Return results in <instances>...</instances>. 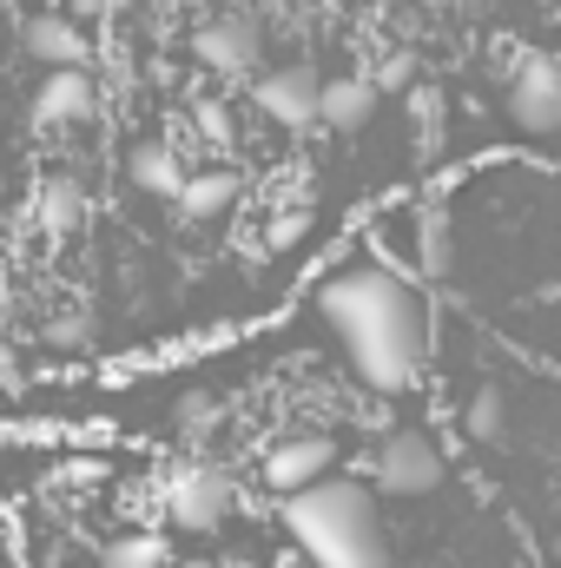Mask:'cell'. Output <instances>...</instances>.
Returning <instances> with one entry per match:
<instances>
[{
	"mask_svg": "<svg viewBox=\"0 0 561 568\" xmlns=\"http://www.w3.org/2000/svg\"><path fill=\"white\" fill-rule=\"evenodd\" d=\"M502 113L529 140H549L561 126V73L549 53H516V67L502 73Z\"/></svg>",
	"mask_w": 561,
	"mask_h": 568,
	"instance_id": "4",
	"label": "cell"
},
{
	"mask_svg": "<svg viewBox=\"0 0 561 568\" xmlns=\"http://www.w3.org/2000/svg\"><path fill=\"white\" fill-rule=\"evenodd\" d=\"M364 80L377 87V100H384V93H410V87H417V53H410V47H397V53H390L377 73H364Z\"/></svg>",
	"mask_w": 561,
	"mask_h": 568,
	"instance_id": "17",
	"label": "cell"
},
{
	"mask_svg": "<svg viewBox=\"0 0 561 568\" xmlns=\"http://www.w3.org/2000/svg\"><path fill=\"white\" fill-rule=\"evenodd\" d=\"M27 53L33 60H47V67H86V33L67 20V13H33L27 20Z\"/></svg>",
	"mask_w": 561,
	"mask_h": 568,
	"instance_id": "11",
	"label": "cell"
},
{
	"mask_svg": "<svg viewBox=\"0 0 561 568\" xmlns=\"http://www.w3.org/2000/svg\"><path fill=\"white\" fill-rule=\"evenodd\" d=\"M133 179H140V192H159V199H172L178 185H185V165H178V152L159 140H145L133 152Z\"/></svg>",
	"mask_w": 561,
	"mask_h": 568,
	"instance_id": "13",
	"label": "cell"
},
{
	"mask_svg": "<svg viewBox=\"0 0 561 568\" xmlns=\"http://www.w3.org/2000/svg\"><path fill=\"white\" fill-rule=\"evenodd\" d=\"M13 384H20V357L0 344V390H13Z\"/></svg>",
	"mask_w": 561,
	"mask_h": 568,
	"instance_id": "22",
	"label": "cell"
},
{
	"mask_svg": "<svg viewBox=\"0 0 561 568\" xmlns=\"http://www.w3.org/2000/svg\"><path fill=\"white\" fill-rule=\"evenodd\" d=\"M178 424H185V436H212V429H218V404H212V397H185Z\"/></svg>",
	"mask_w": 561,
	"mask_h": 568,
	"instance_id": "21",
	"label": "cell"
},
{
	"mask_svg": "<svg viewBox=\"0 0 561 568\" xmlns=\"http://www.w3.org/2000/svg\"><path fill=\"white\" fill-rule=\"evenodd\" d=\"M304 239H310V205H290V212H278V219H272V232H265V252H297V245H304Z\"/></svg>",
	"mask_w": 561,
	"mask_h": 568,
	"instance_id": "18",
	"label": "cell"
},
{
	"mask_svg": "<svg viewBox=\"0 0 561 568\" xmlns=\"http://www.w3.org/2000/svg\"><path fill=\"white\" fill-rule=\"evenodd\" d=\"M192 126H198V133H205V140H232V106H218V100H198V106H192Z\"/></svg>",
	"mask_w": 561,
	"mask_h": 568,
	"instance_id": "19",
	"label": "cell"
},
{
	"mask_svg": "<svg viewBox=\"0 0 561 568\" xmlns=\"http://www.w3.org/2000/svg\"><path fill=\"white\" fill-rule=\"evenodd\" d=\"M377 87L364 80V73H344V80H317V126H330V133H364L370 120H377Z\"/></svg>",
	"mask_w": 561,
	"mask_h": 568,
	"instance_id": "10",
	"label": "cell"
},
{
	"mask_svg": "<svg viewBox=\"0 0 561 568\" xmlns=\"http://www.w3.org/2000/svg\"><path fill=\"white\" fill-rule=\"evenodd\" d=\"M192 53H198L212 73H232V80H245V73H258L265 33H258V20H245V13H225V20H205V27L192 33Z\"/></svg>",
	"mask_w": 561,
	"mask_h": 568,
	"instance_id": "6",
	"label": "cell"
},
{
	"mask_svg": "<svg viewBox=\"0 0 561 568\" xmlns=\"http://www.w3.org/2000/svg\"><path fill=\"white\" fill-rule=\"evenodd\" d=\"M442 476H449V463H442V449L422 429H384V443L370 449V483L384 496L417 503V496H436L442 489Z\"/></svg>",
	"mask_w": 561,
	"mask_h": 568,
	"instance_id": "3",
	"label": "cell"
},
{
	"mask_svg": "<svg viewBox=\"0 0 561 568\" xmlns=\"http://www.w3.org/2000/svg\"><path fill=\"white\" fill-rule=\"evenodd\" d=\"M337 469V443L330 436H284L278 449L265 456V489L272 496H297L310 483H324Z\"/></svg>",
	"mask_w": 561,
	"mask_h": 568,
	"instance_id": "7",
	"label": "cell"
},
{
	"mask_svg": "<svg viewBox=\"0 0 561 568\" xmlns=\"http://www.w3.org/2000/svg\"><path fill=\"white\" fill-rule=\"evenodd\" d=\"M178 568H218V562H205V556H192V562H178Z\"/></svg>",
	"mask_w": 561,
	"mask_h": 568,
	"instance_id": "24",
	"label": "cell"
},
{
	"mask_svg": "<svg viewBox=\"0 0 561 568\" xmlns=\"http://www.w3.org/2000/svg\"><path fill=\"white\" fill-rule=\"evenodd\" d=\"M86 337H93V317H86V311H73V317H53V324H47V344H60V351L86 344Z\"/></svg>",
	"mask_w": 561,
	"mask_h": 568,
	"instance_id": "20",
	"label": "cell"
},
{
	"mask_svg": "<svg viewBox=\"0 0 561 568\" xmlns=\"http://www.w3.org/2000/svg\"><path fill=\"white\" fill-rule=\"evenodd\" d=\"M317 311H324L330 337L344 344V357H350V371H357V384L370 397H410L422 384L429 304H422V291L410 278H397L377 258L337 265L317 291Z\"/></svg>",
	"mask_w": 561,
	"mask_h": 568,
	"instance_id": "1",
	"label": "cell"
},
{
	"mask_svg": "<svg viewBox=\"0 0 561 568\" xmlns=\"http://www.w3.org/2000/svg\"><path fill=\"white\" fill-rule=\"evenodd\" d=\"M73 7H80V13H86V20H100V13H113V7H120V0H73Z\"/></svg>",
	"mask_w": 561,
	"mask_h": 568,
	"instance_id": "23",
	"label": "cell"
},
{
	"mask_svg": "<svg viewBox=\"0 0 561 568\" xmlns=\"http://www.w3.org/2000/svg\"><path fill=\"white\" fill-rule=\"evenodd\" d=\"M100 568H172V549H165V536H113L106 549H100Z\"/></svg>",
	"mask_w": 561,
	"mask_h": 568,
	"instance_id": "15",
	"label": "cell"
},
{
	"mask_svg": "<svg viewBox=\"0 0 561 568\" xmlns=\"http://www.w3.org/2000/svg\"><path fill=\"white\" fill-rule=\"evenodd\" d=\"M252 100H258V113L278 120V126H317V73H310V67L258 73V80H252Z\"/></svg>",
	"mask_w": 561,
	"mask_h": 568,
	"instance_id": "8",
	"label": "cell"
},
{
	"mask_svg": "<svg viewBox=\"0 0 561 568\" xmlns=\"http://www.w3.org/2000/svg\"><path fill=\"white\" fill-rule=\"evenodd\" d=\"M172 199H178L185 219H212V212H225L238 199V172H185V185Z\"/></svg>",
	"mask_w": 561,
	"mask_h": 568,
	"instance_id": "12",
	"label": "cell"
},
{
	"mask_svg": "<svg viewBox=\"0 0 561 568\" xmlns=\"http://www.w3.org/2000/svg\"><path fill=\"white\" fill-rule=\"evenodd\" d=\"M284 529L310 568H390L377 496L350 476H324V483L284 496Z\"/></svg>",
	"mask_w": 561,
	"mask_h": 568,
	"instance_id": "2",
	"label": "cell"
},
{
	"mask_svg": "<svg viewBox=\"0 0 561 568\" xmlns=\"http://www.w3.org/2000/svg\"><path fill=\"white\" fill-rule=\"evenodd\" d=\"M40 225H47L53 239L80 232V225H86V192H80L73 179H53V185L40 192Z\"/></svg>",
	"mask_w": 561,
	"mask_h": 568,
	"instance_id": "14",
	"label": "cell"
},
{
	"mask_svg": "<svg viewBox=\"0 0 561 568\" xmlns=\"http://www.w3.org/2000/svg\"><path fill=\"white\" fill-rule=\"evenodd\" d=\"M159 496H165V516L192 536H212L232 516V476L212 469V463H172Z\"/></svg>",
	"mask_w": 561,
	"mask_h": 568,
	"instance_id": "5",
	"label": "cell"
},
{
	"mask_svg": "<svg viewBox=\"0 0 561 568\" xmlns=\"http://www.w3.org/2000/svg\"><path fill=\"white\" fill-rule=\"evenodd\" d=\"M462 429H469L476 443H502V429H509V404H502V390H496V384H482V390L469 397Z\"/></svg>",
	"mask_w": 561,
	"mask_h": 568,
	"instance_id": "16",
	"label": "cell"
},
{
	"mask_svg": "<svg viewBox=\"0 0 561 568\" xmlns=\"http://www.w3.org/2000/svg\"><path fill=\"white\" fill-rule=\"evenodd\" d=\"M93 113H100V87H93L86 67H53L40 80V93H33V120L40 126H80Z\"/></svg>",
	"mask_w": 561,
	"mask_h": 568,
	"instance_id": "9",
	"label": "cell"
}]
</instances>
